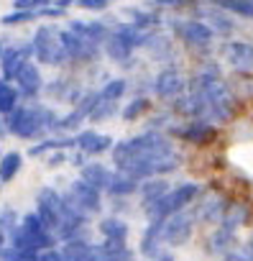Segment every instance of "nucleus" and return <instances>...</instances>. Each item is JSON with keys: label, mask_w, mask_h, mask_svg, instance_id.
Masks as SVG:
<instances>
[{"label": "nucleus", "mask_w": 253, "mask_h": 261, "mask_svg": "<svg viewBox=\"0 0 253 261\" xmlns=\"http://www.w3.org/2000/svg\"><path fill=\"white\" fill-rule=\"evenodd\" d=\"M174 144L169 136L159 134V130H146V134H138L133 139H125L120 144L113 146V162L120 172H128L131 177L151 164V162H161L166 156H174Z\"/></svg>", "instance_id": "nucleus-1"}, {"label": "nucleus", "mask_w": 253, "mask_h": 261, "mask_svg": "<svg viewBox=\"0 0 253 261\" xmlns=\"http://www.w3.org/2000/svg\"><path fill=\"white\" fill-rule=\"evenodd\" d=\"M59 120H62V115H57L51 108H46L36 100H29V102L18 105L6 118V130L13 134L16 139L34 141V139H41L46 130L59 134Z\"/></svg>", "instance_id": "nucleus-2"}, {"label": "nucleus", "mask_w": 253, "mask_h": 261, "mask_svg": "<svg viewBox=\"0 0 253 261\" xmlns=\"http://www.w3.org/2000/svg\"><path fill=\"white\" fill-rule=\"evenodd\" d=\"M197 195H200V185H194V182H182V185L172 187L159 202H154V205L146 210V215H149V220H166V218H172V215L187 210V207L197 200Z\"/></svg>", "instance_id": "nucleus-3"}, {"label": "nucleus", "mask_w": 253, "mask_h": 261, "mask_svg": "<svg viewBox=\"0 0 253 261\" xmlns=\"http://www.w3.org/2000/svg\"><path fill=\"white\" fill-rule=\"evenodd\" d=\"M31 46H34V59L39 64H49V67H64L67 64L62 36L54 26H39L34 39H31Z\"/></svg>", "instance_id": "nucleus-4"}, {"label": "nucleus", "mask_w": 253, "mask_h": 261, "mask_svg": "<svg viewBox=\"0 0 253 261\" xmlns=\"http://www.w3.org/2000/svg\"><path fill=\"white\" fill-rule=\"evenodd\" d=\"M62 197H64V202H67L74 213L85 215L87 220L102 210V192H100L97 187H92L90 182H85L82 177L74 179V182L62 192Z\"/></svg>", "instance_id": "nucleus-5"}, {"label": "nucleus", "mask_w": 253, "mask_h": 261, "mask_svg": "<svg viewBox=\"0 0 253 261\" xmlns=\"http://www.w3.org/2000/svg\"><path fill=\"white\" fill-rule=\"evenodd\" d=\"M34 213L39 215V220L44 223V228L57 236L59 223L72 213V207L64 202L62 192H57L54 187H41L39 195H36V210H34ZM57 241H59V238H57Z\"/></svg>", "instance_id": "nucleus-6"}, {"label": "nucleus", "mask_w": 253, "mask_h": 261, "mask_svg": "<svg viewBox=\"0 0 253 261\" xmlns=\"http://www.w3.org/2000/svg\"><path fill=\"white\" fill-rule=\"evenodd\" d=\"M194 220H197V210H182L166 220H161V241L166 246H184L192 233H194Z\"/></svg>", "instance_id": "nucleus-7"}, {"label": "nucleus", "mask_w": 253, "mask_h": 261, "mask_svg": "<svg viewBox=\"0 0 253 261\" xmlns=\"http://www.w3.org/2000/svg\"><path fill=\"white\" fill-rule=\"evenodd\" d=\"M172 31H174L187 46H192V49H207V46L212 44V39H215V31H212L207 23L197 21V18H192V21L177 18V21H172Z\"/></svg>", "instance_id": "nucleus-8"}, {"label": "nucleus", "mask_w": 253, "mask_h": 261, "mask_svg": "<svg viewBox=\"0 0 253 261\" xmlns=\"http://www.w3.org/2000/svg\"><path fill=\"white\" fill-rule=\"evenodd\" d=\"M62 36V46H64V54H67V62H95L100 57V44L95 41H87L82 36H77L74 31H59Z\"/></svg>", "instance_id": "nucleus-9"}, {"label": "nucleus", "mask_w": 253, "mask_h": 261, "mask_svg": "<svg viewBox=\"0 0 253 261\" xmlns=\"http://www.w3.org/2000/svg\"><path fill=\"white\" fill-rule=\"evenodd\" d=\"M31 57H34L31 41L29 44H11V46H6L3 62H0V77H3L6 82H16L18 72L31 62Z\"/></svg>", "instance_id": "nucleus-10"}, {"label": "nucleus", "mask_w": 253, "mask_h": 261, "mask_svg": "<svg viewBox=\"0 0 253 261\" xmlns=\"http://www.w3.org/2000/svg\"><path fill=\"white\" fill-rule=\"evenodd\" d=\"M21 230L26 233V238L31 241V246H34L39 253H44V251H49V248H57V246H59L57 236H54L51 230H46V228H44V223L39 220V215H36V213H26V215L21 218Z\"/></svg>", "instance_id": "nucleus-11"}, {"label": "nucleus", "mask_w": 253, "mask_h": 261, "mask_svg": "<svg viewBox=\"0 0 253 261\" xmlns=\"http://www.w3.org/2000/svg\"><path fill=\"white\" fill-rule=\"evenodd\" d=\"M194 13H197V21L207 23V26H210L215 34H220V36H230V34L235 31V23H233L230 13L222 11V8H217V6H212V3L194 6Z\"/></svg>", "instance_id": "nucleus-12"}, {"label": "nucleus", "mask_w": 253, "mask_h": 261, "mask_svg": "<svg viewBox=\"0 0 253 261\" xmlns=\"http://www.w3.org/2000/svg\"><path fill=\"white\" fill-rule=\"evenodd\" d=\"M154 95L156 97H161V100H179L182 97V92L187 90V82H184V77L177 72V69H161L159 74H156V80H154Z\"/></svg>", "instance_id": "nucleus-13"}, {"label": "nucleus", "mask_w": 253, "mask_h": 261, "mask_svg": "<svg viewBox=\"0 0 253 261\" xmlns=\"http://www.w3.org/2000/svg\"><path fill=\"white\" fill-rule=\"evenodd\" d=\"M74 144H77V151H82L87 156H100L105 151H113V146H115L110 136L97 134V130H92V128L79 130V134L74 136Z\"/></svg>", "instance_id": "nucleus-14"}, {"label": "nucleus", "mask_w": 253, "mask_h": 261, "mask_svg": "<svg viewBox=\"0 0 253 261\" xmlns=\"http://www.w3.org/2000/svg\"><path fill=\"white\" fill-rule=\"evenodd\" d=\"M228 64L238 72H253V44L250 41H228L222 49Z\"/></svg>", "instance_id": "nucleus-15"}, {"label": "nucleus", "mask_w": 253, "mask_h": 261, "mask_svg": "<svg viewBox=\"0 0 253 261\" xmlns=\"http://www.w3.org/2000/svg\"><path fill=\"white\" fill-rule=\"evenodd\" d=\"M16 87H18V92H21L26 100H36L39 92L44 90V77H41L39 64L29 62V64L18 72V77H16Z\"/></svg>", "instance_id": "nucleus-16"}, {"label": "nucleus", "mask_w": 253, "mask_h": 261, "mask_svg": "<svg viewBox=\"0 0 253 261\" xmlns=\"http://www.w3.org/2000/svg\"><path fill=\"white\" fill-rule=\"evenodd\" d=\"M138 190H141V182H138L136 177H131L128 172H120V169H115V172L110 174L107 187H105V192H107L110 197H131V195H136Z\"/></svg>", "instance_id": "nucleus-17"}, {"label": "nucleus", "mask_w": 253, "mask_h": 261, "mask_svg": "<svg viewBox=\"0 0 253 261\" xmlns=\"http://www.w3.org/2000/svg\"><path fill=\"white\" fill-rule=\"evenodd\" d=\"M69 31H74L77 36H82V39L95 41V44L102 46L107 41V36H110L113 29H107L102 21H69Z\"/></svg>", "instance_id": "nucleus-18"}, {"label": "nucleus", "mask_w": 253, "mask_h": 261, "mask_svg": "<svg viewBox=\"0 0 253 261\" xmlns=\"http://www.w3.org/2000/svg\"><path fill=\"white\" fill-rule=\"evenodd\" d=\"M172 190V185L164 179V177H154V179H144L141 182V190H138V197H141V205L144 210H149L154 202H159L166 192Z\"/></svg>", "instance_id": "nucleus-19"}, {"label": "nucleus", "mask_w": 253, "mask_h": 261, "mask_svg": "<svg viewBox=\"0 0 253 261\" xmlns=\"http://www.w3.org/2000/svg\"><path fill=\"white\" fill-rule=\"evenodd\" d=\"M177 136H182L184 141H192V144H207L215 139V125H210L205 120H192L177 130Z\"/></svg>", "instance_id": "nucleus-20"}, {"label": "nucleus", "mask_w": 253, "mask_h": 261, "mask_svg": "<svg viewBox=\"0 0 253 261\" xmlns=\"http://www.w3.org/2000/svg\"><path fill=\"white\" fill-rule=\"evenodd\" d=\"M102 241H120V243H128V223L120 220L118 215H107L100 220L97 225Z\"/></svg>", "instance_id": "nucleus-21"}, {"label": "nucleus", "mask_w": 253, "mask_h": 261, "mask_svg": "<svg viewBox=\"0 0 253 261\" xmlns=\"http://www.w3.org/2000/svg\"><path fill=\"white\" fill-rule=\"evenodd\" d=\"M102 49H105V54H107L113 62H118V64H128V62H131V54H133V46H131L128 41H123L115 31H110V36H107V41L102 44Z\"/></svg>", "instance_id": "nucleus-22"}, {"label": "nucleus", "mask_w": 253, "mask_h": 261, "mask_svg": "<svg viewBox=\"0 0 253 261\" xmlns=\"http://www.w3.org/2000/svg\"><path fill=\"white\" fill-rule=\"evenodd\" d=\"M59 251L64 261H92V243H87L85 238L64 241L59 243Z\"/></svg>", "instance_id": "nucleus-23"}, {"label": "nucleus", "mask_w": 253, "mask_h": 261, "mask_svg": "<svg viewBox=\"0 0 253 261\" xmlns=\"http://www.w3.org/2000/svg\"><path fill=\"white\" fill-rule=\"evenodd\" d=\"M67 149H77L72 136H51V139H41L29 154L31 156H44V154H54V151H67Z\"/></svg>", "instance_id": "nucleus-24"}, {"label": "nucleus", "mask_w": 253, "mask_h": 261, "mask_svg": "<svg viewBox=\"0 0 253 261\" xmlns=\"http://www.w3.org/2000/svg\"><path fill=\"white\" fill-rule=\"evenodd\" d=\"M110 174H113V172H110L105 164H100V162H87V164L82 167V172H79V177H82L85 182H90L92 187H97L100 192H105Z\"/></svg>", "instance_id": "nucleus-25"}, {"label": "nucleus", "mask_w": 253, "mask_h": 261, "mask_svg": "<svg viewBox=\"0 0 253 261\" xmlns=\"http://www.w3.org/2000/svg\"><path fill=\"white\" fill-rule=\"evenodd\" d=\"M235 246H238V243H235V230H228V228H222V225L215 228V233L210 236V243H207L210 253H220V256L230 253Z\"/></svg>", "instance_id": "nucleus-26"}, {"label": "nucleus", "mask_w": 253, "mask_h": 261, "mask_svg": "<svg viewBox=\"0 0 253 261\" xmlns=\"http://www.w3.org/2000/svg\"><path fill=\"white\" fill-rule=\"evenodd\" d=\"M228 210V202L222 197H210L202 202V207H197V218H202L205 223H222V215Z\"/></svg>", "instance_id": "nucleus-27"}, {"label": "nucleus", "mask_w": 253, "mask_h": 261, "mask_svg": "<svg viewBox=\"0 0 253 261\" xmlns=\"http://www.w3.org/2000/svg\"><path fill=\"white\" fill-rule=\"evenodd\" d=\"M18 97H21L18 87H16V85H11V82H6L3 77H0V115L8 118V115L21 105V102H18Z\"/></svg>", "instance_id": "nucleus-28"}, {"label": "nucleus", "mask_w": 253, "mask_h": 261, "mask_svg": "<svg viewBox=\"0 0 253 261\" xmlns=\"http://www.w3.org/2000/svg\"><path fill=\"white\" fill-rule=\"evenodd\" d=\"M21 167H23V156L18 151H6L0 156V179H3V185L13 182L18 177Z\"/></svg>", "instance_id": "nucleus-29"}, {"label": "nucleus", "mask_w": 253, "mask_h": 261, "mask_svg": "<svg viewBox=\"0 0 253 261\" xmlns=\"http://www.w3.org/2000/svg\"><path fill=\"white\" fill-rule=\"evenodd\" d=\"M207 3L233 13V16H240V18H253V0H207Z\"/></svg>", "instance_id": "nucleus-30"}, {"label": "nucleus", "mask_w": 253, "mask_h": 261, "mask_svg": "<svg viewBox=\"0 0 253 261\" xmlns=\"http://www.w3.org/2000/svg\"><path fill=\"white\" fill-rule=\"evenodd\" d=\"M151 110V100L149 97H133L128 105H125L123 110H120V115H123V120H138L144 113H149Z\"/></svg>", "instance_id": "nucleus-31"}, {"label": "nucleus", "mask_w": 253, "mask_h": 261, "mask_svg": "<svg viewBox=\"0 0 253 261\" xmlns=\"http://www.w3.org/2000/svg\"><path fill=\"white\" fill-rule=\"evenodd\" d=\"M245 215H248V210L243 207V205H228V210H225V215H222V228H228V230H238L240 225H243V220H245Z\"/></svg>", "instance_id": "nucleus-32"}, {"label": "nucleus", "mask_w": 253, "mask_h": 261, "mask_svg": "<svg viewBox=\"0 0 253 261\" xmlns=\"http://www.w3.org/2000/svg\"><path fill=\"white\" fill-rule=\"evenodd\" d=\"M118 102H113V100H102L100 97V102H97V108L92 110V115H90V123H105V120H110L113 115H118Z\"/></svg>", "instance_id": "nucleus-33"}, {"label": "nucleus", "mask_w": 253, "mask_h": 261, "mask_svg": "<svg viewBox=\"0 0 253 261\" xmlns=\"http://www.w3.org/2000/svg\"><path fill=\"white\" fill-rule=\"evenodd\" d=\"M85 120H90V118H87V113H85V110H79V108H74L69 115H64V118L59 120V134H72V130H77Z\"/></svg>", "instance_id": "nucleus-34"}, {"label": "nucleus", "mask_w": 253, "mask_h": 261, "mask_svg": "<svg viewBox=\"0 0 253 261\" xmlns=\"http://www.w3.org/2000/svg\"><path fill=\"white\" fill-rule=\"evenodd\" d=\"M125 87H128V82L125 80H110V82H105L102 85V90H100V97L102 100H113V102H118L123 95H125Z\"/></svg>", "instance_id": "nucleus-35"}, {"label": "nucleus", "mask_w": 253, "mask_h": 261, "mask_svg": "<svg viewBox=\"0 0 253 261\" xmlns=\"http://www.w3.org/2000/svg\"><path fill=\"white\" fill-rule=\"evenodd\" d=\"M39 11H13V13H6L0 18L3 26H21V23H31V21H39Z\"/></svg>", "instance_id": "nucleus-36"}, {"label": "nucleus", "mask_w": 253, "mask_h": 261, "mask_svg": "<svg viewBox=\"0 0 253 261\" xmlns=\"http://www.w3.org/2000/svg\"><path fill=\"white\" fill-rule=\"evenodd\" d=\"M133 16V26H138L141 31L151 29V26H159V16L154 11H144V8H136V11H128Z\"/></svg>", "instance_id": "nucleus-37"}, {"label": "nucleus", "mask_w": 253, "mask_h": 261, "mask_svg": "<svg viewBox=\"0 0 253 261\" xmlns=\"http://www.w3.org/2000/svg\"><path fill=\"white\" fill-rule=\"evenodd\" d=\"M0 261H39V253H31V251H21V248L8 246L6 253L0 256Z\"/></svg>", "instance_id": "nucleus-38"}, {"label": "nucleus", "mask_w": 253, "mask_h": 261, "mask_svg": "<svg viewBox=\"0 0 253 261\" xmlns=\"http://www.w3.org/2000/svg\"><path fill=\"white\" fill-rule=\"evenodd\" d=\"M46 6H54V0H13L16 11H41Z\"/></svg>", "instance_id": "nucleus-39"}, {"label": "nucleus", "mask_w": 253, "mask_h": 261, "mask_svg": "<svg viewBox=\"0 0 253 261\" xmlns=\"http://www.w3.org/2000/svg\"><path fill=\"white\" fill-rule=\"evenodd\" d=\"M77 6L85 8V11H92V13H100L110 6V0H77Z\"/></svg>", "instance_id": "nucleus-40"}, {"label": "nucleus", "mask_w": 253, "mask_h": 261, "mask_svg": "<svg viewBox=\"0 0 253 261\" xmlns=\"http://www.w3.org/2000/svg\"><path fill=\"white\" fill-rule=\"evenodd\" d=\"M197 0H151L154 8H182V6H192Z\"/></svg>", "instance_id": "nucleus-41"}, {"label": "nucleus", "mask_w": 253, "mask_h": 261, "mask_svg": "<svg viewBox=\"0 0 253 261\" xmlns=\"http://www.w3.org/2000/svg\"><path fill=\"white\" fill-rule=\"evenodd\" d=\"M39 261H64V258H62V251L57 246V248H49V251L39 253Z\"/></svg>", "instance_id": "nucleus-42"}, {"label": "nucleus", "mask_w": 253, "mask_h": 261, "mask_svg": "<svg viewBox=\"0 0 253 261\" xmlns=\"http://www.w3.org/2000/svg\"><path fill=\"white\" fill-rule=\"evenodd\" d=\"M67 162V151H54V154H49V167H59V164H64Z\"/></svg>", "instance_id": "nucleus-43"}, {"label": "nucleus", "mask_w": 253, "mask_h": 261, "mask_svg": "<svg viewBox=\"0 0 253 261\" xmlns=\"http://www.w3.org/2000/svg\"><path fill=\"white\" fill-rule=\"evenodd\" d=\"M8 233H11V230H8L3 223H0V256H3L6 248H8Z\"/></svg>", "instance_id": "nucleus-44"}, {"label": "nucleus", "mask_w": 253, "mask_h": 261, "mask_svg": "<svg viewBox=\"0 0 253 261\" xmlns=\"http://www.w3.org/2000/svg\"><path fill=\"white\" fill-rule=\"evenodd\" d=\"M54 6H59L62 11H67L69 6H77V0H54Z\"/></svg>", "instance_id": "nucleus-45"}, {"label": "nucleus", "mask_w": 253, "mask_h": 261, "mask_svg": "<svg viewBox=\"0 0 253 261\" xmlns=\"http://www.w3.org/2000/svg\"><path fill=\"white\" fill-rule=\"evenodd\" d=\"M245 248H248V256H250V261H253V238L245 243Z\"/></svg>", "instance_id": "nucleus-46"}, {"label": "nucleus", "mask_w": 253, "mask_h": 261, "mask_svg": "<svg viewBox=\"0 0 253 261\" xmlns=\"http://www.w3.org/2000/svg\"><path fill=\"white\" fill-rule=\"evenodd\" d=\"M3 54H6V46H3V41H0V62H3Z\"/></svg>", "instance_id": "nucleus-47"}, {"label": "nucleus", "mask_w": 253, "mask_h": 261, "mask_svg": "<svg viewBox=\"0 0 253 261\" xmlns=\"http://www.w3.org/2000/svg\"><path fill=\"white\" fill-rule=\"evenodd\" d=\"M0 190H3V179H0Z\"/></svg>", "instance_id": "nucleus-48"}]
</instances>
